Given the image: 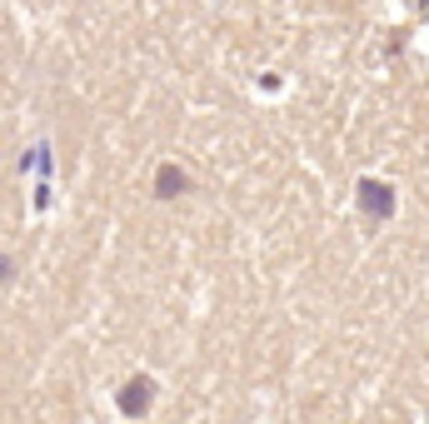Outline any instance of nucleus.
<instances>
[{
    "mask_svg": "<svg viewBox=\"0 0 429 424\" xmlns=\"http://www.w3.org/2000/svg\"><path fill=\"white\" fill-rule=\"evenodd\" d=\"M180 190H185V175H180L175 165H160V175H155V195H160V200H175Z\"/></svg>",
    "mask_w": 429,
    "mask_h": 424,
    "instance_id": "3",
    "label": "nucleus"
},
{
    "mask_svg": "<svg viewBox=\"0 0 429 424\" xmlns=\"http://www.w3.org/2000/svg\"><path fill=\"white\" fill-rule=\"evenodd\" d=\"M150 399H155V380H130L125 390H120V414H130V419H140L145 409H150Z\"/></svg>",
    "mask_w": 429,
    "mask_h": 424,
    "instance_id": "1",
    "label": "nucleus"
},
{
    "mask_svg": "<svg viewBox=\"0 0 429 424\" xmlns=\"http://www.w3.org/2000/svg\"><path fill=\"white\" fill-rule=\"evenodd\" d=\"M359 205L369 210V215H395V190L390 185H380V180H359Z\"/></svg>",
    "mask_w": 429,
    "mask_h": 424,
    "instance_id": "2",
    "label": "nucleus"
}]
</instances>
